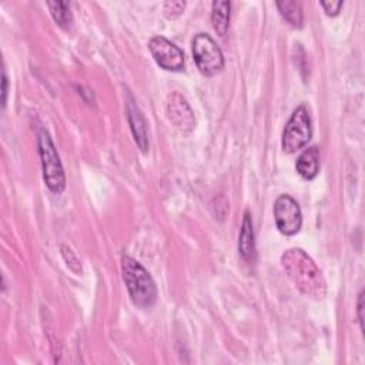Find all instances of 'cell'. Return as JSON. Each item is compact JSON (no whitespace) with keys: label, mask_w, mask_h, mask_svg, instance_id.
<instances>
[{"label":"cell","mask_w":365,"mask_h":365,"mask_svg":"<svg viewBox=\"0 0 365 365\" xmlns=\"http://www.w3.org/2000/svg\"><path fill=\"white\" fill-rule=\"evenodd\" d=\"M277 8L281 13V16L289 22L293 28H301L303 26V9L298 2H293V0H282V2H277Z\"/></svg>","instance_id":"cell-13"},{"label":"cell","mask_w":365,"mask_h":365,"mask_svg":"<svg viewBox=\"0 0 365 365\" xmlns=\"http://www.w3.org/2000/svg\"><path fill=\"white\" fill-rule=\"evenodd\" d=\"M239 250L241 257L246 262H251L255 254V243H254V230H253V221L251 216L247 212L244 214L241 232H240V240H239Z\"/></svg>","instance_id":"cell-11"},{"label":"cell","mask_w":365,"mask_h":365,"mask_svg":"<svg viewBox=\"0 0 365 365\" xmlns=\"http://www.w3.org/2000/svg\"><path fill=\"white\" fill-rule=\"evenodd\" d=\"M193 56L198 70L204 76H214L224 66V58L216 42L205 33L193 39Z\"/></svg>","instance_id":"cell-5"},{"label":"cell","mask_w":365,"mask_h":365,"mask_svg":"<svg viewBox=\"0 0 365 365\" xmlns=\"http://www.w3.org/2000/svg\"><path fill=\"white\" fill-rule=\"evenodd\" d=\"M37 146L42 160L44 182L51 192L59 194L66 187V177L56 147L46 130H40L39 132Z\"/></svg>","instance_id":"cell-3"},{"label":"cell","mask_w":365,"mask_h":365,"mask_svg":"<svg viewBox=\"0 0 365 365\" xmlns=\"http://www.w3.org/2000/svg\"><path fill=\"white\" fill-rule=\"evenodd\" d=\"M311 120L307 109L300 106L291 114L282 133V148L285 153H296L308 144L311 139Z\"/></svg>","instance_id":"cell-4"},{"label":"cell","mask_w":365,"mask_h":365,"mask_svg":"<svg viewBox=\"0 0 365 365\" xmlns=\"http://www.w3.org/2000/svg\"><path fill=\"white\" fill-rule=\"evenodd\" d=\"M2 104L6 106V100H8V74L6 70L3 69V77H2Z\"/></svg>","instance_id":"cell-19"},{"label":"cell","mask_w":365,"mask_h":365,"mask_svg":"<svg viewBox=\"0 0 365 365\" xmlns=\"http://www.w3.org/2000/svg\"><path fill=\"white\" fill-rule=\"evenodd\" d=\"M123 278L133 304L139 308H150L158 300V289L146 269L132 257L121 260Z\"/></svg>","instance_id":"cell-2"},{"label":"cell","mask_w":365,"mask_h":365,"mask_svg":"<svg viewBox=\"0 0 365 365\" xmlns=\"http://www.w3.org/2000/svg\"><path fill=\"white\" fill-rule=\"evenodd\" d=\"M167 116L170 121L185 133L192 132L196 123L194 113L189 106L187 100L178 93H174L167 103Z\"/></svg>","instance_id":"cell-8"},{"label":"cell","mask_w":365,"mask_h":365,"mask_svg":"<svg viewBox=\"0 0 365 365\" xmlns=\"http://www.w3.org/2000/svg\"><path fill=\"white\" fill-rule=\"evenodd\" d=\"M186 3L185 2H166L164 3V13L167 17H177L185 10Z\"/></svg>","instance_id":"cell-16"},{"label":"cell","mask_w":365,"mask_h":365,"mask_svg":"<svg viewBox=\"0 0 365 365\" xmlns=\"http://www.w3.org/2000/svg\"><path fill=\"white\" fill-rule=\"evenodd\" d=\"M358 321L361 324V330L364 331V291L358 296Z\"/></svg>","instance_id":"cell-18"},{"label":"cell","mask_w":365,"mask_h":365,"mask_svg":"<svg viewBox=\"0 0 365 365\" xmlns=\"http://www.w3.org/2000/svg\"><path fill=\"white\" fill-rule=\"evenodd\" d=\"M127 117L130 121V126H132V132L135 136L136 143L143 151H147L148 148V140H147V124L146 120L137 108V104L135 103L133 97H130L127 103Z\"/></svg>","instance_id":"cell-9"},{"label":"cell","mask_w":365,"mask_h":365,"mask_svg":"<svg viewBox=\"0 0 365 365\" xmlns=\"http://www.w3.org/2000/svg\"><path fill=\"white\" fill-rule=\"evenodd\" d=\"M62 253H63V257L66 258L67 262V266H70V269L76 273H80L82 271V266L79 263V260L76 258V255L73 254V251L67 247V246H62Z\"/></svg>","instance_id":"cell-15"},{"label":"cell","mask_w":365,"mask_h":365,"mask_svg":"<svg viewBox=\"0 0 365 365\" xmlns=\"http://www.w3.org/2000/svg\"><path fill=\"white\" fill-rule=\"evenodd\" d=\"M296 169L305 180L316 178L320 171V151L317 147L307 148L297 160Z\"/></svg>","instance_id":"cell-10"},{"label":"cell","mask_w":365,"mask_h":365,"mask_svg":"<svg viewBox=\"0 0 365 365\" xmlns=\"http://www.w3.org/2000/svg\"><path fill=\"white\" fill-rule=\"evenodd\" d=\"M321 6L324 8V10L328 16H337L343 8V2H323Z\"/></svg>","instance_id":"cell-17"},{"label":"cell","mask_w":365,"mask_h":365,"mask_svg":"<svg viewBox=\"0 0 365 365\" xmlns=\"http://www.w3.org/2000/svg\"><path fill=\"white\" fill-rule=\"evenodd\" d=\"M51 16L56 20V23L62 28H67L71 23V13L70 6L67 2H49L47 3Z\"/></svg>","instance_id":"cell-14"},{"label":"cell","mask_w":365,"mask_h":365,"mask_svg":"<svg viewBox=\"0 0 365 365\" xmlns=\"http://www.w3.org/2000/svg\"><path fill=\"white\" fill-rule=\"evenodd\" d=\"M212 22L214 31L220 36H224L227 33L230 23V2H213Z\"/></svg>","instance_id":"cell-12"},{"label":"cell","mask_w":365,"mask_h":365,"mask_svg":"<svg viewBox=\"0 0 365 365\" xmlns=\"http://www.w3.org/2000/svg\"><path fill=\"white\" fill-rule=\"evenodd\" d=\"M274 219L277 228L285 236L298 232L303 223L298 203L290 196H280L274 204Z\"/></svg>","instance_id":"cell-6"},{"label":"cell","mask_w":365,"mask_h":365,"mask_svg":"<svg viewBox=\"0 0 365 365\" xmlns=\"http://www.w3.org/2000/svg\"><path fill=\"white\" fill-rule=\"evenodd\" d=\"M281 264L287 275L304 296L314 300L325 297V280L312 258L303 250L291 248L285 251L281 257Z\"/></svg>","instance_id":"cell-1"},{"label":"cell","mask_w":365,"mask_h":365,"mask_svg":"<svg viewBox=\"0 0 365 365\" xmlns=\"http://www.w3.org/2000/svg\"><path fill=\"white\" fill-rule=\"evenodd\" d=\"M148 49L154 60L166 70L177 71L185 66V55H182V51L166 37H153L148 43Z\"/></svg>","instance_id":"cell-7"}]
</instances>
